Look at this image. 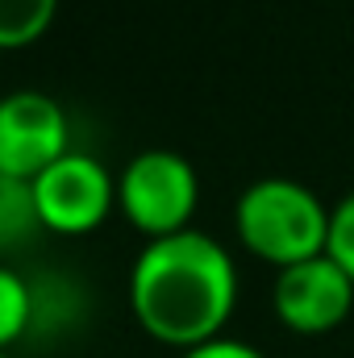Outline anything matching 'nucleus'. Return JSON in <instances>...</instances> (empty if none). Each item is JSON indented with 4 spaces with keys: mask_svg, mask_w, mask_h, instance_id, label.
Masks as SVG:
<instances>
[{
    "mask_svg": "<svg viewBox=\"0 0 354 358\" xmlns=\"http://www.w3.org/2000/svg\"><path fill=\"white\" fill-rule=\"evenodd\" d=\"M234 308H238L234 255L200 229L146 242L129 267L134 321L155 342L179 346V355L221 338Z\"/></svg>",
    "mask_w": 354,
    "mask_h": 358,
    "instance_id": "obj_1",
    "label": "nucleus"
},
{
    "mask_svg": "<svg viewBox=\"0 0 354 358\" xmlns=\"http://www.w3.org/2000/svg\"><path fill=\"white\" fill-rule=\"evenodd\" d=\"M238 242L275 271L325 255L330 204L292 176H263L242 187L234 204Z\"/></svg>",
    "mask_w": 354,
    "mask_h": 358,
    "instance_id": "obj_2",
    "label": "nucleus"
},
{
    "mask_svg": "<svg viewBox=\"0 0 354 358\" xmlns=\"http://www.w3.org/2000/svg\"><path fill=\"white\" fill-rule=\"evenodd\" d=\"M196 204H200V179L179 150L167 146L138 150L117 176V208L138 234H146V242L192 229Z\"/></svg>",
    "mask_w": 354,
    "mask_h": 358,
    "instance_id": "obj_3",
    "label": "nucleus"
},
{
    "mask_svg": "<svg viewBox=\"0 0 354 358\" xmlns=\"http://www.w3.org/2000/svg\"><path fill=\"white\" fill-rule=\"evenodd\" d=\"M29 196L46 234L80 238L100 229L117 208V176L88 150H67L38 179H29Z\"/></svg>",
    "mask_w": 354,
    "mask_h": 358,
    "instance_id": "obj_4",
    "label": "nucleus"
},
{
    "mask_svg": "<svg viewBox=\"0 0 354 358\" xmlns=\"http://www.w3.org/2000/svg\"><path fill=\"white\" fill-rule=\"evenodd\" d=\"M71 150V121L55 96L17 88L0 96V176L38 179Z\"/></svg>",
    "mask_w": 354,
    "mask_h": 358,
    "instance_id": "obj_5",
    "label": "nucleus"
},
{
    "mask_svg": "<svg viewBox=\"0 0 354 358\" xmlns=\"http://www.w3.org/2000/svg\"><path fill=\"white\" fill-rule=\"evenodd\" d=\"M271 308L283 329L317 338L338 329L354 308V279L330 255L304 259L296 267L275 271L271 283Z\"/></svg>",
    "mask_w": 354,
    "mask_h": 358,
    "instance_id": "obj_6",
    "label": "nucleus"
},
{
    "mask_svg": "<svg viewBox=\"0 0 354 358\" xmlns=\"http://www.w3.org/2000/svg\"><path fill=\"white\" fill-rule=\"evenodd\" d=\"M34 321H38L34 283L21 271L0 263V355H13V346L34 329Z\"/></svg>",
    "mask_w": 354,
    "mask_h": 358,
    "instance_id": "obj_7",
    "label": "nucleus"
},
{
    "mask_svg": "<svg viewBox=\"0 0 354 358\" xmlns=\"http://www.w3.org/2000/svg\"><path fill=\"white\" fill-rule=\"evenodd\" d=\"M59 0H0V50H25L55 25Z\"/></svg>",
    "mask_w": 354,
    "mask_h": 358,
    "instance_id": "obj_8",
    "label": "nucleus"
},
{
    "mask_svg": "<svg viewBox=\"0 0 354 358\" xmlns=\"http://www.w3.org/2000/svg\"><path fill=\"white\" fill-rule=\"evenodd\" d=\"M38 213H34V196L29 183L0 176V250H13L21 242H29L38 234Z\"/></svg>",
    "mask_w": 354,
    "mask_h": 358,
    "instance_id": "obj_9",
    "label": "nucleus"
},
{
    "mask_svg": "<svg viewBox=\"0 0 354 358\" xmlns=\"http://www.w3.org/2000/svg\"><path fill=\"white\" fill-rule=\"evenodd\" d=\"M325 255L354 279V187L330 208V246Z\"/></svg>",
    "mask_w": 354,
    "mask_h": 358,
    "instance_id": "obj_10",
    "label": "nucleus"
},
{
    "mask_svg": "<svg viewBox=\"0 0 354 358\" xmlns=\"http://www.w3.org/2000/svg\"><path fill=\"white\" fill-rule=\"evenodd\" d=\"M179 358H267L259 346H250V342H242V338H213V342H204V346H192V350H183Z\"/></svg>",
    "mask_w": 354,
    "mask_h": 358,
    "instance_id": "obj_11",
    "label": "nucleus"
},
{
    "mask_svg": "<svg viewBox=\"0 0 354 358\" xmlns=\"http://www.w3.org/2000/svg\"><path fill=\"white\" fill-rule=\"evenodd\" d=\"M0 358H13V355H0Z\"/></svg>",
    "mask_w": 354,
    "mask_h": 358,
    "instance_id": "obj_12",
    "label": "nucleus"
}]
</instances>
